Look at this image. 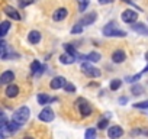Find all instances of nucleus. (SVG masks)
Returning <instances> with one entry per match:
<instances>
[{"label": "nucleus", "mask_w": 148, "mask_h": 139, "mask_svg": "<svg viewBox=\"0 0 148 139\" xmlns=\"http://www.w3.org/2000/svg\"><path fill=\"white\" fill-rule=\"evenodd\" d=\"M121 19H122L125 23H135V22H136V19H138V13H136L135 10H131V9H128V10L122 12V15H121Z\"/></svg>", "instance_id": "obj_4"}, {"label": "nucleus", "mask_w": 148, "mask_h": 139, "mask_svg": "<svg viewBox=\"0 0 148 139\" xmlns=\"http://www.w3.org/2000/svg\"><path fill=\"white\" fill-rule=\"evenodd\" d=\"M44 70H45V67H41V64H39L38 61H34V62L31 64V71H32V74H35V76L42 74Z\"/></svg>", "instance_id": "obj_17"}, {"label": "nucleus", "mask_w": 148, "mask_h": 139, "mask_svg": "<svg viewBox=\"0 0 148 139\" xmlns=\"http://www.w3.org/2000/svg\"><path fill=\"white\" fill-rule=\"evenodd\" d=\"M134 107H136V109H148V100H145V102H139V103H135Z\"/></svg>", "instance_id": "obj_29"}, {"label": "nucleus", "mask_w": 148, "mask_h": 139, "mask_svg": "<svg viewBox=\"0 0 148 139\" xmlns=\"http://www.w3.org/2000/svg\"><path fill=\"white\" fill-rule=\"evenodd\" d=\"M83 32V25L82 23H77L71 28V33H82Z\"/></svg>", "instance_id": "obj_26"}, {"label": "nucleus", "mask_w": 148, "mask_h": 139, "mask_svg": "<svg viewBox=\"0 0 148 139\" xmlns=\"http://www.w3.org/2000/svg\"><path fill=\"white\" fill-rule=\"evenodd\" d=\"M28 41L31 42V44H39V41H41V33L38 32V31H31L29 32V35H28Z\"/></svg>", "instance_id": "obj_16"}, {"label": "nucleus", "mask_w": 148, "mask_h": 139, "mask_svg": "<svg viewBox=\"0 0 148 139\" xmlns=\"http://www.w3.org/2000/svg\"><path fill=\"white\" fill-rule=\"evenodd\" d=\"M5 94H6V97H9V99H13V97H16V96L19 94V87H18L16 84H9V86L6 87V91H5Z\"/></svg>", "instance_id": "obj_12"}, {"label": "nucleus", "mask_w": 148, "mask_h": 139, "mask_svg": "<svg viewBox=\"0 0 148 139\" xmlns=\"http://www.w3.org/2000/svg\"><path fill=\"white\" fill-rule=\"evenodd\" d=\"M103 33H105V36H121V38L126 35V32L118 29V26H116L115 22H109V23L103 28Z\"/></svg>", "instance_id": "obj_2"}, {"label": "nucleus", "mask_w": 148, "mask_h": 139, "mask_svg": "<svg viewBox=\"0 0 148 139\" xmlns=\"http://www.w3.org/2000/svg\"><path fill=\"white\" fill-rule=\"evenodd\" d=\"M74 61H76V58L71 57L70 54H62V55H60V62L64 64V65H70V64H73Z\"/></svg>", "instance_id": "obj_19"}, {"label": "nucleus", "mask_w": 148, "mask_h": 139, "mask_svg": "<svg viewBox=\"0 0 148 139\" xmlns=\"http://www.w3.org/2000/svg\"><path fill=\"white\" fill-rule=\"evenodd\" d=\"M79 103H80V106H79V109H80V113H82V116L83 117H87V116H90L92 114V106L84 100V99H80L79 100Z\"/></svg>", "instance_id": "obj_5"}, {"label": "nucleus", "mask_w": 148, "mask_h": 139, "mask_svg": "<svg viewBox=\"0 0 148 139\" xmlns=\"http://www.w3.org/2000/svg\"><path fill=\"white\" fill-rule=\"evenodd\" d=\"M125 58H126V54H125L122 49H118V51H115V52L112 54V61H113V62H116V64L123 62V61H125Z\"/></svg>", "instance_id": "obj_14"}, {"label": "nucleus", "mask_w": 148, "mask_h": 139, "mask_svg": "<svg viewBox=\"0 0 148 139\" xmlns=\"http://www.w3.org/2000/svg\"><path fill=\"white\" fill-rule=\"evenodd\" d=\"M108 135H109L110 139H118V138H121V136L123 135V129H122L121 126H118V125L110 126V127L108 129Z\"/></svg>", "instance_id": "obj_7"}, {"label": "nucleus", "mask_w": 148, "mask_h": 139, "mask_svg": "<svg viewBox=\"0 0 148 139\" xmlns=\"http://www.w3.org/2000/svg\"><path fill=\"white\" fill-rule=\"evenodd\" d=\"M84 139H96V130L95 129H87Z\"/></svg>", "instance_id": "obj_24"}, {"label": "nucleus", "mask_w": 148, "mask_h": 139, "mask_svg": "<svg viewBox=\"0 0 148 139\" xmlns=\"http://www.w3.org/2000/svg\"><path fill=\"white\" fill-rule=\"evenodd\" d=\"M38 117H39V120H42V122H51V120H54L55 114H54V112H52L51 107H45V109L39 113Z\"/></svg>", "instance_id": "obj_6"}, {"label": "nucleus", "mask_w": 148, "mask_h": 139, "mask_svg": "<svg viewBox=\"0 0 148 139\" xmlns=\"http://www.w3.org/2000/svg\"><path fill=\"white\" fill-rule=\"evenodd\" d=\"M132 93H134V96L142 94V87H141V86H134V87H132Z\"/></svg>", "instance_id": "obj_31"}, {"label": "nucleus", "mask_w": 148, "mask_h": 139, "mask_svg": "<svg viewBox=\"0 0 148 139\" xmlns=\"http://www.w3.org/2000/svg\"><path fill=\"white\" fill-rule=\"evenodd\" d=\"M79 3H80L79 10H80V12H84L86 7H87V5H89V0H79Z\"/></svg>", "instance_id": "obj_28"}, {"label": "nucleus", "mask_w": 148, "mask_h": 139, "mask_svg": "<svg viewBox=\"0 0 148 139\" xmlns=\"http://www.w3.org/2000/svg\"><path fill=\"white\" fill-rule=\"evenodd\" d=\"M34 2H35V0H19V6L21 7H26V6L32 5Z\"/></svg>", "instance_id": "obj_30"}, {"label": "nucleus", "mask_w": 148, "mask_h": 139, "mask_svg": "<svg viewBox=\"0 0 148 139\" xmlns=\"http://www.w3.org/2000/svg\"><path fill=\"white\" fill-rule=\"evenodd\" d=\"M121 84H122L121 80H118V78H116V80H112V81H110V90H113V91L118 90V89L121 87Z\"/></svg>", "instance_id": "obj_23"}, {"label": "nucleus", "mask_w": 148, "mask_h": 139, "mask_svg": "<svg viewBox=\"0 0 148 139\" xmlns=\"http://www.w3.org/2000/svg\"><path fill=\"white\" fill-rule=\"evenodd\" d=\"M82 71L87 76V77H90V78H97V77H100V70L99 68H96V67H93L92 64H82Z\"/></svg>", "instance_id": "obj_3"}, {"label": "nucleus", "mask_w": 148, "mask_h": 139, "mask_svg": "<svg viewBox=\"0 0 148 139\" xmlns=\"http://www.w3.org/2000/svg\"><path fill=\"white\" fill-rule=\"evenodd\" d=\"M132 29H134V32H136V33H139V35L148 36V28H147L144 23H134V25H132Z\"/></svg>", "instance_id": "obj_15"}, {"label": "nucleus", "mask_w": 148, "mask_h": 139, "mask_svg": "<svg viewBox=\"0 0 148 139\" xmlns=\"http://www.w3.org/2000/svg\"><path fill=\"white\" fill-rule=\"evenodd\" d=\"M3 10H5V13H6L9 18H12L13 20H21V15L18 13V10H16L15 7H12V6H5Z\"/></svg>", "instance_id": "obj_11"}, {"label": "nucleus", "mask_w": 148, "mask_h": 139, "mask_svg": "<svg viewBox=\"0 0 148 139\" xmlns=\"http://www.w3.org/2000/svg\"><path fill=\"white\" fill-rule=\"evenodd\" d=\"M112 2H113V0H99V5H109Z\"/></svg>", "instance_id": "obj_32"}, {"label": "nucleus", "mask_w": 148, "mask_h": 139, "mask_svg": "<svg viewBox=\"0 0 148 139\" xmlns=\"http://www.w3.org/2000/svg\"><path fill=\"white\" fill-rule=\"evenodd\" d=\"M100 54L99 52H96V51H93V52H90V54H87V61H90V62H97V61H100Z\"/></svg>", "instance_id": "obj_21"}, {"label": "nucleus", "mask_w": 148, "mask_h": 139, "mask_svg": "<svg viewBox=\"0 0 148 139\" xmlns=\"http://www.w3.org/2000/svg\"><path fill=\"white\" fill-rule=\"evenodd\" d=\"M67 15H68V10H67L65 7H60L58 10H55V12H54L52 19H54L55 22H60V20H64V19L67 18Z\"/></svg>", "instance_id": "obj_9"}, {"label": "nucleus", "mask_w": 148, "mask_h": 139, "mask_svg": "<svg viewBox=\"0 0 148 139\" xmlns=\"http://www.w3.org/2000/svg\"><path fill=\"white\" fill-rule=\"evenodd\" d=\"M25 139H32V138H31V136H26V138H25Z\"/></svg>", "instance_id": "obj_35"}, {"label": "nucleus", "mask_w": 148, "mask_h": 139, "mask_svg": "<svg viewBox=\"0 0 148 139\" xmlns=\"http://www.w3.org/2000/svg\"><path fill=\"white\" fill-rule=\"evenodd\" d=\"M54 100H57V99H51V97H49L48 94H44V93L38 94V103H39L41 106L49 104V102H54Z\"/></svg>", "instance_id": "obj_18"}, {"label": "nucleus", "mask_w": 148, "mask_h": 139, "mask_svg": "<svg viewBox=\"0 0 148 139\" xmlns=\"http://www.w3.org/2000/svg\"><path fill=\"white\" fill-rule=\"evenodd\" d=\"M108 123H109V117H105V119H102L97 123V127L99 129H105V127H108Z\"/></svg>", "instance_id": "obj_27"}, {"label": "nucleus", "mask_w": 148, "mask_h": 139, "mask_svg": "<svg viewBox=\"0 0 148 139\" xmlns=\"http://www.w3.org/2000/svg\"><path fill=\"white\" fill-rule=\"evenodd\" d=\"M15 80V73L13 71H5L2 76H0V83L2 84H9Z\"/></svg>", "instance_id": "obj_13"}, {"label": "nucleus", "mask_w": 148, "mask_h": 139, "mask_svg": "<svg viewBox=\"0 0 148 139\" xmlns=\"http://www.w3.org/2000/svg\"><path fill=\"white\" fill-rule=\"evenodd\" d=\"M145 58H147V59H148V52H147V54H145Z\"/></svg>", "instance_id": "obj_34"}, {"label": "nucleus", "mask_w": 148, "mask_h": 139, "mask_svg": "<svg viewBox=\"0 0 148 139\" xmlns=\"http://www.w3.org/2000/svg\"><path fill=\"white\" fill-rule=\"evenodd\" d=\"M29 114H31V112H29V107H26V106H22V107H19L18 110H15V112H13L12 120H15L16 123H19V125L22 126L23 123H26V122H28V119H29Z\"/></svg>", "instance_id": "obj_1"}, {"label": "nucleus", "mask_w": 148, "mask_h": 139, "mask_svg": "<svg viewBox=\"0 0 148 139\" xmlns=\"http://www.w3.org/2000/svg\"><path fill=\"white\" fill-rule=\"evenodd\" d=\"M97 19V13L96 12H90V13H87L86 16H83V19H82V25L83 26H89V25H92L95 20Z\"/></svg>", "instance_id": "obj_10"}, {"label": "nucleus", "mask_w": 148, "mask_h": 139, "mask_svg": "<svg viewBox=\"0 0 148 139\" xmlns=\"http://www.w3.org/2000/svg\"><path fill=\"white\" fill-rule=\"evenodd\" d=\"M64 48H65V52H67V54H70L71 57H74L76 59H77V58H80V54H79L76 49H74V46H73V45L65 44V45H64Z\"/></svg>", "instance_id": "obj_20"}, {"label": "nucleus", "mask_w": 148, "mask_h": 139, "mask_svg": "<svg viewBox=\"0 0 148 139\" xmlns=\"http://www.w3.org/2000/svg\"><path fill=\"white\" fill-rule=\"evenodd\" d=\"M10 29V23L9 22H2V28H0V36H6L8 31Z\"/></svg>", "instance_id": "obj_22"}, {"label": "nucleus", "mask_w": 148, "mask_h": 139, "mask_svg": "<svg viewBox=\"0 0 148 139\" xmlns=\"http://www.w3.org/2000/svg\"><path fill=\"white\" fill-rule=\"evenodd\" d=\"M64 89H65V91H67V93H76V87H74V84H73V83H70V81H67V83H65Z\"/></svg>", "instance_id": "obj_25"}, {"label": "nucleus", "mask_w": 148, "mask_h": 139, "mask_svg": "<svg viewBox=\"0 0 148 139\" xmlns=\"http://www.w3.org/2000/svg\"><path fill=\"white\" fill-rule=\"evenodd\" d=\"M65 78L64 77H61V76H58V77H55V78H52L51 80V83H49V87L52 89V90H60V89H62L64 86H65Z\"/></svg>", "instance_id": "obj_8"}, {"label": "nucleus", "mask_w": 148, "mask_h": 139, "mask_svg": "<svg viewBox=\"0 0 148 139\" xmlns=\"http://www.w3.org/2000/svg\"><path fill=\"white\" fill-rule=\"evenodd\" d=\"M144 73H148V65L145 67V70H144Z\"/></svg>", "instance_id": "obj_33"}]
</instances>
